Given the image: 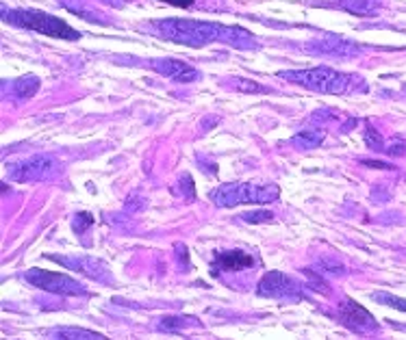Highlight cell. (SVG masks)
<instances>
[{
  "instance_id": "cell-1",
  "label": "cell",
  "mask_w": 406,
  "mask_h": 340,
  "mask_svg": "<svg viewBox=\"0 0 406 340\" xmlns=\"http://www.w3.org/2000/svg\"><path fill=\"white\" fill-rule=\"evenodd\" d=\"M152 26H155L163 39L194 46V48L207 46L213 41L231 44L243 50L259 46L255 35L241 29V26H226L217 22H202V20H187V18H167V20L152 22Z\"/></svg>"
},
{
  "instance_id": "cell-2",
  "label": "cell",
  "mask_w": 406,
  "mask_h": 340,
  "mask_svg": "<svg viewBox=\"0 0 406 340\" xmlns=\"http://www.w3.org/2000/svg\"><path fill=\"white\" fill-rule=\"evenodd\" d=\"M3 20L7 24L20 26V29H29L35 31L39 35L46 37H57V39H68V41H76L81 39V33L72 29V26L57 18V15H50L37 9H3Z\"/></svg>"
},
{
  "instance_id": "cell-3",
  "label": "cell",
  "mask_w": 406,
  "mask_h": 340,
  "mask_svg": "<svg viewBox=\"0 0 406 340\" xmlns=\"http://www.w3.org/2000/svg\"><path fill=\"white\" fill-rule=\"evenodd\" d=\"M211 202L220 208H233L241 204H269L281 197L276 185H255V182H226L211 191Z\"/></svg>"
},
{
  "instance_id": "cell-4",
  "label": "cell",
  "mask_w": 406,
  "mask_h": 340,
  "mask_svg": "<svg viewBox=\"0 0 406 340\" xmlns=\"http://www.w3.org/2000/svg\"><path fill=\"white\" fill-rule=\"evenodd\" d=\"M289 83L319 93H345L352 87V76L331 67H309V70H287L278 74Z\"/></svg>"
},
{
  "instance_id": "cell-5",
  "label": "cell",
  "mask_w": 406,
  "mask_h": 340,
  "mask_svg": "<svg viewBox=\"0 0 406 340\" xmlns=\"http://www.w3.org/2000/svg\"><path fill=\"white\" fill-rule=\"evenodd\" d=\"M24 280L33 284L35 289H42L50 295H61V297H83L87 295L85 286L63 273H53L46 269H29L24 273Z\"/></svg>"
},
{
  "instance_id": "cell-6",
  "label": "cell",
  "mask_w": 406,
  "mask_h": 340,
  "mask_svg": "<svg viewBox=\"0 0 406 340\" xmlns=\"http://www.w3.org/2000/svg\"><path fill=\"white\" fill-rule=\"evenodd\" d=\"M61 171V163L55 156H31L9 167V178L15 182H42L55 178Z\"/></svg>"
},
{
  "instance_id": "cell-7",
  "label": "cell",
  "mask_w": 406,
  "mask_h": 340,
  "mask_svg": "<svg viewBox=\"0 0 406 340\" xmlns=\"http://www.w3.org/2000/svg\"><path fill=\"white\" fill-rule=\"evenodd\" d=\"M257 293H259L261 297L298 301V299H302V286H300L293 277H289L287 273L269 271V273H265V277H261Z\"/></svg>"
},
{
  "instance_id": "cell-8",
  "label": "cell",
  "mask_w": 406,
  "mask_h": 340,
  "mask_svg": "<svg viewBox=\"0 0 406 340\" xmlns=\"http://www.w3.org/2000/svg\"><path fill=\"white\" fill-rule=\"evenodd\" d=\"M337 319L343 327L352 329L354 334H365V332H376L378 323L369 315V312L359 306L354 299H343L337 308Z\"/></svg>"
},
{
  "instance_id": "cell-9",
  "label": "cell",
  "mask_w": 406,
  "mask_h": 340,
  "mask_svg": "<svg viewBox=\"0 0 406 340\" xmlns=\"http://www.w3.org/2000/svg\"><path fill=\"white\" fill-rule=\"evenodd\" d=\"M55 260V263L76 271V273H83L96 282H113L111 280V271L107 269V265L103 263V260L98 258H68V256H50Z\"/></svg>"
},
{
  "instance_id": "cell-10",
  "label": "cell",
  "mask_w": 406,
  "mask_h": 340,
  "mask_svg": "<svg viewBox=\"0 0 406 340\" xmlns=\"http://www.w3.org/2000/svg\"><path fill=\"white\" fill-rule=\"evenodd\" d=\"M150 67L174 83H196L200 78L198 70L181 59H155L150 61Z\"/></svg>"
},
{
  "instance_id": "cell-11",
  "label": "cell",
  "mask_w": 406,
  "mask_h": 340,
  "mask_svg": "<svg viewBox=\"0 0 406 340\" xmlns=\"http://www.w3.org/2000/svg\"><path fill=\"white\" fill-rule=\"evenodd\" d=\"M213 273L217 275L220 271H243L252 269L257 265V258L243 251V249H228V251H217L213 258Z\"/></svg>"
},
{
  "instance_id": "cell-12",
  "label": "cell",
  "mask_w": 406,
  "mask_h": 340,
  "mask_svg": "<svg viewBox=\"0 0 406 340\" xmlns=\"http://www.w3.org/2000/svg\"><path fill=\"white\" fill-rule=\"evenodd\" d=\"M39 89V78L33 76V74H27V76H22L18 78V81L13 83V93L18 100H29L37 93Z\"/></svg>"
},
{
  "instance_id": "cell-13",
  "label": "cell",
  "mask_w": 406,
  "mask_h": 340,
  "mask_svg": "<svg viewBox=\"0 0 406 340\" xmlns=\"http://www.w3.org/2000/svg\"><path fill=\"white\" fill-rule=\"evenodd\" d=\"M337 5L352 15H372L376 11V0H337Z\"/></svg>"
},
{
  "instance_id": "cell-14",
  "label": "cell",
  "mask_w": 406,
  "mask_h": 340,
  "mask_svg": "<svg viewBox=\"0 0 406 340\" xmlns=\"http://www.w3.org/2000/svg\"><path fill=\"white\" fill-rule=\"evenodd\" d=\"M322 141H324L322 130H304V133L293 137V145L298 150H313V148L322 145Z\"/></svg>"
},
{
  "instance_id": "cell-15",
  "label": "cell",
  "mask_w": 406,
  "mask_h": 340,
  "mask_svg": "<svg viewBox=\"0 0 406 340\" xmlns=\"http://www.w3.org/2000/svg\"><path fill=\"white\" fill-rule=\"evenodd\" d=\"M55 338H68V340H103L105 336L98 334V332H91V329H79V327H65V329H57L53 334Z\"/></svg>"
},
{
  "instance_id": "cell-16",
  "label": "cell",
  "mask_w": 406,
  "mask_h": 340,
  "mask_svg": "<svg viewBox=\"0 0 406 340\" xmlns=\"http://www.w3.org/2000/svg\"><path fill=\"white\" fill-rule=\"evenodd\" d=\"M372 297L378 303L389 306V308L400 310V312H406V297H398V295H391V293H374Z\"/></svg>"
},
{
  "instance_id": "cell-17",
  "label": "cell",
  "mask_w": 406,
  "mask_h": 340,
  "mask_svg": "<svg viewBox=\"0 0 406 340\" xmlns=\"http://www.w3.org/2000/svg\"><path fill=\"white\" fill-rule=\"evenodd\" d=\"M365 143H367V148L374 150V152H380V150L385 148L383 135H380L372 124H365Z\"/></svg>"
},
{
  "instance_id": "cell-18",
  "label": "cell",
  "mask_w": 406,
  "mask_h": 340,
  "mask_svg": "<svg viewBox=\"0 0 406 340\" xmlns=\"http://www.w3.org/2000/svg\"><path fill=\"white\" fill-rule=\"evenodd\" d=\"M231 85H235L237 91H246V93H269L272 89L259 85V83H252V81H243V78H233Z\"/></svg>"
},
{
  "instance_id": "cell-19",
  "label": "cell",
  "mask_w": 406,
  "mask_h": 340,
  "mask_svg": "<svg viewBox=\"0 0 406 340\" xmlns=\"http://www.w3.org/2000/svg\"><path fill=\"white\" fill-rule=\"evenodd\" d=\"M91 223H94V217L89 215V213H76L74 215V219H72V230L76 232V234H83V232H87L89 228H91Z\"/></svg>"
},
{
  "instance_id": "cell-20",
  "label": "cell",
  "mask_w": 406,
  "mask_h": 340,
  "mask_svg": "<svg viewBox=\"0 0 406 340\" xmlns=\"http://www.w3.org/2000/svg\"><path fill=\"white\" fill-rule=\"evenodd\" d=\"M241 221H246V223H265V221H272L274 219V213H269V211H250V213H243L241 217H239Z\"/></svg>"
},
{
  "instance_id": "cell-21",
  "label": "cell",
  "mask_w": 406,
  "mask_h": 340,
  "mask_svg": "<svg viewBox=\"0 0 406 340\" xmlns=\"http://www.w3.org/2000/svg\"><path fill=\"white\" fill-rule=\"evenodd\" d=\"M183 323H185V319L183 317H163L161 321H159V332H181L183 329Z\"/></svg>"
},
{
  "instance_id": "cell-22",
  "label": "cell",
  "mask_w": 406,
  "mask_h": 340,
  "mask_svg": "<svg viewBox=\"0 0 406 340\" xmlns=\"http://www.w3.org/2000/svg\"><path fill=\"white\" fill-rule=\"evenodd\" d=\"M326 275H331V277H335V275H343L345 273V267L339 263V260H331V263H328V260H319V265H317Z\"/></svg>"
},
{
  "instance_id": "cell-23",
  "label": "cell",
  "mask_w": 406,
  "mask_h": 340,
  "mask_svg": "<svg viewBox=\"0 0 406 340\" xmlns=\"http://www.w3.org/2000/svg\"><path fill=\"white\" fill-rule=\"evenodd\" d=\"M196 187H194V180H191V176L189 174H183L181 178H179V191H181V195L185 197V200H194L196 197V191H194Z\"/></svg>"
},
{
  "instance_id": "cell-24",
  "label": "cell",
  "mask_w": 406,
  "mask_h": 340,
  "mask_svg": "<svg viewBox=\"0 0 406 340\" xmlns=\"http://www.w3.org/2000/svg\"><path fill=\"white\" fill-rule=\"evenodd\" d=\"M304 275H309V282H311V286H315V291H319V293H328V291H331V286L324 282L322 275H317V273H313V271H309V269H304Z\"/></svg>"
},
{
  "instance_id": "cell-25",
  "label": "cell",
  "mask_w": 406,
  "mask_h": 340,
  "mask_svg": "<svg viewBox=\"0 0 406 340\" xmlns=\"http://www.w3.org/2000/svg\"><path fill=\"white\" fill-rule=\"evenodd\" d=\"M176 254H179V265H181V269H183V271L189 269V256H187V247H185L183 243L176 245Z\"/></svg>"
},
{
  "instance_id": "cell-26",
  "label": "cell",
  "mask_w": 406,
  "mask_h": 340,
  "mask_svg": "<svg viewBox=\"0 0 406 340\" xmlns=\"http://www.w3.org/2000/svg\"><path fill=\"white\" fill-rule=\"evenodd\" d=\"M387 152H389V154H393V156H398V154H404V152H406V145H404V141H400V139H398L391 148H387Z\"/></svg>"
},
{
  "instance_id": "cell-27",
  "label": "cell",
  "mask_w": 406,
  "mask_h": 340,
  "mask_svg": "<svg viewBox=\"0 0 406 340\" xmlns=\"http://www.w3.org/2000/svg\"><path fill=\"white\" fill-rule=\"evenodd\" d=\"M163 3H170V5H174V7H181V9H187V7H191L196 0H163Z\"/></svg>"
},
{
  "instance_id": "cell-28",
  "label": "cell",
  "mask_w": 406,
  "mask_h": 340,
  "mask_svg": "<svg viewBox=\"0 0 406 340\" xmlns=\"http://www.w3.org/2000/svg\"><path fill=\"white\" fill-rule=\"evenodd\" d=\"M365 165L378 167V169H393V165H389V163H372V161H365Z\"/></svg>"
}]
</instances>
